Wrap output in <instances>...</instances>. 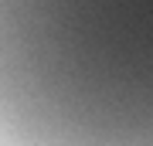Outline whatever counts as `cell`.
I'll return each mask as SVG.
<instances>
[{
	"label": "cell",
	"mask_w": 153,
	"mask_h": 146,
	"mask_svg": "<svg viewBox=\"0 0 153 146\" xmlns=\"http://www.w3.org/2000/svg\"><path fill=\"white\" fill-rule=\"evenodd\" d=\"M0 146H153V0H0Z\"/></svg>",
	"instance_id": "6da1fadb"
}]
</instances>
